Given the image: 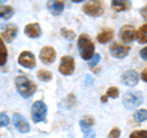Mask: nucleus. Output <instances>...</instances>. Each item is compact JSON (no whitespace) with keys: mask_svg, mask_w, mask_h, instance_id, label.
<instances>
[{"mask_svg":"<svg viewBox=\"0 0 147 138\" xmlns=\"http://www.w3.org/2000/svg\"><path fill=\"white\" fill-rule=\"evenodd\" d=\"M15 84H16V89L18 92V94L25 99L33 95L37 89V86L25 76H17L15 80Z\"/></svg>","mask_w":147,"mask_h":138,"instance_id":"nucleus-1","label":"nucleus"},{"mask_svg":"<svg viewBox=\"0 0 147 138\" xmlns=\"http://www.w3.org/2000/svg\"><path fill=\"white\" fill-rule=\"evenodd\" d=\"M77 47H79L80 56L84 60L90 61L93 58V52H94V44L91 40V38L87 34H81L77 40Z\"/></svg>","mask_w":147,"mask_h":138,"instance_id":"nucleus-2","label":"nucleus"},{"mask_svg":"<svg viewBox=\"0 0 147 138\" xmlns=\"http://www.w3.org/2000/svg\"><path fill=\"white\" fill-rule=\"evenodd\" d=\"M142 100H144L142 93L137 90L127 92L123 96V104L127 110H132V109H136L137 107H140Z\"/></svg>","mask_w":147,"mask_h":138,"instance_id":"nucleus-3","label":"nucleus"},{"mask_svg":"<svg viewBox=\"0 0 147 138\" xmlns=\"http://www.w3.org/2000/svg\"><path fill=\"white\" fill-rule=\"evenodd\" d=\"M47 113H48V109L43 100H37V102H34L33 105H32L31 115H32V120H33L34 123L45 121Z\"/></svg>","mask_w":147,"mask_h":138,"instance_id":"nucleus-4","label":"nucleus"},{"mask_svg":"<svg viewBox=\"0 0 147 138\" xmlns=\"http://www.w3.org/2000/svg\"><path fill=\"white\" fill-rule=\"evenodd\" d=\"M84 12L86 15L92 16V17H98L103 15L104 9H103V3L102 0H90L87 4L84 5Z\"/></svg>","mask_w":147,"mask_h":138,"instance_id":"nucleus-5","label":"nucleus"},{"mask_svg":"<svg viewBox=\"0 0 147 138\" xmlns=\"http://www.w3.org/2000/svg\"><path fill=\"white\" fill-rule=\"evenodd\" d=\"M74 71H75V60H74V58L69 56V55L63 56L60 65H59V72L64 76H71Z\"/></svg>","mask_w":147,"mask_h":138,"instance_id":"nucleus-6","label":"nucleus"},{"mask_svg":"<svg viewBox=\"0 0 147 138\" xmlns=\"http://www.w3.org/2000/svg\"><path fill=\"white\" fill-rule=\"evenodd\" d=\"M17 61L22 67L26 68H33L36 66V58L31 52H22L18 55Z\"/></svg>","mask_w":147,"mask_h":138,"instance_id":"nucleus-7","label":"nucleus"},{"mask_svg":"<svg viewBox=\"0 0 147 138\" xmlns=\"http://www.w3.org/2000/svg\"><path fill=\"white\" fill-rule=\"evenodd\" d=\"M136 36H137L136 29L130 25L124 26L123 28L120 29V32H119V37H120V39L123 40V42H125V43L132 42V40L135 39Z\"/></svg>","mask_w":147,"mask_h":138,"instance_id":"nucleus-8","label":"nucleus"},{"mask_svg":"<svg viewBox=\"0 0 147 138\" xmlns=\"http://www.w3.org/2000/svg\"><path fill=\"white\" fill-rule=\"evenodd\" d=\"M12 121H13V125H15V128H17L18 132L21 133L30 132V123L27 122V120L21 114H13Z\"/></svg>","mask_w":147,"mask_h":138,"instance_id":"nucleus-9","label":"nucleus"},{"mask_svg":"<svg viewBox=\"0 0 147 138\" xmlns=\"http://www.w3.org/2000/svg\"><path fill=\"white\" fill-rule=\"evenodd\" d=\"M55 56H57V53H55L54 48H52V47H44V48H42V50H40V53H39V59L45 65L53 64L55 60Z\"/></svg>","mask_w":147,"mask_h":138,"instance_id":"nucleus-10","label":"nucleus"},{"mask_svg":"<svg viewBox=\"0 0 147 138\" xmlns=\"http://www.w3.org/2000/svg\"><path fill=\"white\" fill-rule=\"evenodd\" d=\"M109 50H110V54H112L114 58L123 59L129 54V52H130V47L121 45V44H118V43H113L112 45H110Z\"/></svg>","mask_w":147,"mask_h":138,"instance_id":"nucleus-11","label":"nucleus"},{"mask_svg":"<svg viewBox=\"0 0 147 138\" xmlns=\"http://www.w3.org/2000/svg\"><path fill=\"white\" fill-rule=\"evenodd\" d=\"M121 82L127 87H134L139 83V73L134 70H129L123 73Z\"/></svg>","mask_w":147,"mask_h":138,"instance_id":"nucleus-12","label":"nucleus"},{"mask_svg":"<svg viewBox=\"0 0 147 138\" xmlns=\"http://www.w3.org/2000/svg\"><path fill=\"white\" fill-rule=\"evenodd\" d=\"M47 9L54 16H58L64 11V3L60 0H49L47 3Z\"/></svg>","mask_w":147,"mask_h":138,"instance_id":"nucleus-13","label":"nucleus"},{"mask_svg":"<svg viewBox=\"0 0 147 138\" xmlns=\"http://www.w3.org/2000/svg\"><path fill=\"white\" fill-rule=\"evenodd\" d=\"M25 34L30 38H38L42 36V29L38 23H30L25 27Z\"/></svg>","mask_w":147,"mask_h":138,"instance_id":"nucleus-14","label":"nucleus"},{"mask_svg":"<svg viewBox=\"0 0 147 138\" xmlns=\"http://www.w3.org/2000/svg\"><path fill=\"white\" fill-rule=\"evenodd\" d=\"M17 26L16 25H7L6 26V28L5 31L3 32V39H5L7 43H11L13 39L16 38V36H17Z\"/></svg>","mask_w":147,"mask_h":138,"instance_id":"nucleus-15","label":"nucleus"},{"mask_svg":"<svg viewBox=\"0 0 147 138\" xmlns=\"http://www.w3.org/2000/svg\"><path fill=\"white\" fill-rule=\"evenodd\" d=\"M112 7L117 12L127 11L131 9V1L130 0H112Z\"/></svg>","mask_w":147,"mask_h":138,"instance_id":"nucleus-16","label":"nucleus"},{"mask_svg":"<svg viewBox=\"0 0 147 138\" xmlns=\"http://www.w3.org/2000/svg\"><path fill=\"white\" fill-rule=\"evenodd\" d=\"M113 37H114L113 29L107 28V29L102 31V32H100V33L97 36V40H98V43H100V44H105V43L110 42V40L113 39Z\"/></svg>","mask_w":147,"mask_h":138,"instance_id":"nucleus-17","label":"nucleus"},{"mask_svg":"<svg viewBox=\"0 0 147 138\" xmlns=\"http://www.w3.org/2000/svg\"><path fill=\"white\" fill-rule=\"evenodd\" d=\"M93 125H94V119H93V116H90V115H86V116H84L81 119V121H80L81 131L87 130V128H91Z\"/></svg>","mask_w":147,"mask_h":138,"instance_id":"nucleus-18","label":"nucleus"},{"mask_svg":"<svg viewBox=\"0 0 147 138\" xmlns=\"http://www.w3.org/2000/svg\"><path fill=\"white\" fill-rule=\"evenodd\" d=\"M15 13V10L11 7V6H1L0 7V17L3 20H10L12 17V15Z\"/></svg>","mask_w":147,"mask_h":138,"instance_id":"nucleus-19","label":"nucleus"},{"mask_svg":"<svg viewBox=\"0 0 147 138\" xmlns=\"http://www.w3.org/2000/svg\"><path fill=\"white\" fill-rule=\"evenodd\" d=\"M136 38H137V42L141 43V44L147 43V23L144 25V26H141L139 28Z\"/></svg>","mask_w":147,"mask_h":138,"instance_id":"nucleus-20","label":"nucleus"},{"mask_svg":"<svg viewBox=\"0 0 147 138\" xmlns=\"http://www.w3.org/2000/svg\"><path fill=\"white\" fill-rule=\"evenodd\" d=\"M37 77H38L39 81L42 82H49L52 80V72L48 71V70H39L38 73H37Z\"/></svg>","mask_w":147,"mask_h":138,"instance_id":"nucleus-21","label":"nucleus"},{"mask_svg":"<svg viewBox=\"0 0 147 138\" xmlns=\"http://www.w3.org/2000/svg\"><path fill=\"white\" fill-rule=\"evenodd\" d=\"M134 119H135L136 122H144V121H146L147 120V110L140 109V110H137V111H135Z\"/></svg>","mask_w":147,"mask_h":138,"instance_id":"nucleus-22","label":"nucleus"},{"mask_svg":"<svg viewBox=\"0 0 147 138\" xmlns=\"http://www.w3.org/2000/svg\"><path fill=\"white\" fill-rule=\"evenodd\" d=\"M0 50H1V66H4L5 62H6V59H7V50L5 48V44H4L3 38H1V40H0Z\"/></svg>","mask_w":147,"mask_h":138,"instance_id":"nucleus-23","label":"nucleus"},{"mask_svg":"<svg viewBox=\"0 0 147 138\" xmlns=\"http://www.w3.org/2000/svg\"><path fill=\"white\" fill-rule=\"evenodd\" d=\"M61 34L67 40H74V38H75V32L71 29H67V28H61Z\"/></svg>","mask_w":147,"mask_h":138,"instance_id":"nucleus-24","label":"nucleus"},{"mask_svg":"<svg viewBox=\"0 0 147 138\" xmlns=\"http://www.w3.org/2000/svg\"><path fill=\"white\" fill-rule=\"evenodd\" d=\"M107 95L109 96V98L115 99L119 96V89L117 88V87H109L108 90H107Z\"/></svg>","mask_w":147,"mask_h":138,"instance_id":"nucleus-25","label":"nucleus"},{"mask_svg":"<svg viewBox=\"0 0 147 138\" xmlns=\"http://www.w3.org/2000/svg\"><path fill=\"white\" fill-rule=\"evenodd\" d=\"M130 138H147V131H135L130 135Z\"/></svg>","mask_w":147,"mask_h":138,"instance_id":"nucleus-26","label":"nucleus"},{"mask_svg":"<svg viewBox=\"0 0 147 138\" xmlns=\"http://www.w3.org/2000/svg\"><path fill=\"white\" fill-rule=\"evenodd\" d=\"M99 60H100V55H99V54H94L93 58H92L91 60L88 61V65H90L91 67H93V66H96V65H97V64L99 62Z\"/></svg>","mask_w":147,"mask_h":138,"instance_id":"nucleus-27","label":"nucleus"},{"mask_svg":"<svg viewBox=\"0 0 147 138\" xmlns=\"http://www.w3.org/2000/svg\"><path fill=\"white\" fill-rule=\"evenodd\" d=\"M119 137H120V130L118 127H114L108 135V138H119Z\"/></svg>","mask_w":147,"mask_h":138,"instance_id":"nucleus-28","label":"nucleus"},{"mask_svg":"<svg viewBox=\"0 0 147 138\" xmlns=\"http://www.w3.org/2000/svg\"><path fill=\"white\" fill-rule=\"evenodd\" d=\"M82 133H84V137L85 138H94L96 137V133H94V131L92 130V128H87V130H84V131H82Z\"/></svg>","mask_w":147,"mask_h":138,"instance_id":"nucleus-29","label":"nucleus"},{"mask_svg":"<svg viewBox=\"0 0 147 138\" xmlns=\"http://www.w3.org/2000/svg\"><path fill=\"white\" fill-rule=\"evenodd\" d=\"M0 117H1V122H0V125H1V127L7 126V125H9V117H7V115H6V114H4V113H1V115H0Z\"/></svg>","mask_w":147,"mask_h":138,"instance_id":"nucleus-30","label":"nucleus"},{"mask_svg":"<svg viewBox=\"0 0 147 138\" xmlns=\"http://www.w3.org/2000/svg\"><path fill=\"white\" fill-rule=\"evenodd\" d=\"M140 56L144 59V60H147V47H145L144 49L140 50Z\"/></svg>","mask_w":147,"mask_h":138,"instance_id":"nucleus-31","label":"nucleus"},{"mask_svg":"<svg viewBox=\"0 0 147 138\" xmlns=\"http://www.w3.org/2000/svg\"><path fill=\"white\" fill-rule=\"evenodd\" d=\"M141 15H142V17H144L145 20L147 21V6H145L144 9H141Z\"/></svg>","mask_w":147,"mask_h":138,"instance_id":"nucleus-32","label":"nucleus"},{"mask_svg":"<svg viewBox=\"0 0 147 138\" xmlns=\"http://www.w3.org/2000/svg\"><path fill=\"white\" fill-rule=\"evenodd\" d=\"M141 78H142V81L147 82V67L145 68L144 71H142V73H141Z\"/></svg>","mask_w":147,"mask_h":138,"instance_id":"nucleus-33","label":"nucleus"},{"mask_svg":"<svg viewBox=\"0 0 147 138\" xmlns=\"http://www.w3.org/2000/svg\"><path fill=\"white\" fill-rule=\"evenodd\" d=\"M107 98H108V95H107V94L103 95L102 98H100V102H102V103H105V102H107Z\"/></svg>","mask_w":147,"mask_h":138,"instance_id":"nucleus-34","label":"nucleus"},{"mask_svg":"<svg viewBox=\"0 0 147 138\" xmlns=\"http://www.w3.org/2000/svg\"><path fill=\"white\" fill-rule=\"evenodd\" d=\"M74 3H81V1H84V0H72Z\"/></svg>","mask_w":147,"mask_h":138,"instance_id":"nucleus-35","label":"nucleus"},{"mask_svg":"<svg viewBox=\"0 0 147 138\" xmlns=\"http://www.w3.org/2000/svg\"><path fill=\"white\" fill-rule=\"evenodd\" d=\"M0 1H1V3L4 4V3H5V1H7V0H0Z\"/></svg>","mask_w":147,"mask_h":138,"instance_id":"nucleus-36","label":"nucleus"}]
</instances>
